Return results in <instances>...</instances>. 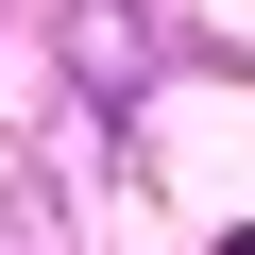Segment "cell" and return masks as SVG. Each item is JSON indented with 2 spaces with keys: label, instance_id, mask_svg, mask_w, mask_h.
I'll use <instances>...</instances> for the list:
<instances>
[{
  "label": "cell",
  "instance_id": "cell-1",
  "mask_svg": "<svg viewBox=\"0 0 255 255\" xmlns=\"http://www.w3.org/2000/svg\"><path fill=\"white\" fill-rule=\"evenodd\" d=\"M68 68L85 102H153V0H68Z\"/></svg>",
  "mask_w": 255,
  "mask_h": 255
},
{
  "label": "cell",
  "instance_id": "cell-2",
  "mask_svg": "<svg viewBox=\"0 0 255 255\" xmlns=\"http://www.w3.org/2000/svg\"><path fill=\"white\" fill-rule=\"evenodd\" d=\"M221 255H255V238H221Z\"/></svg>",
  "mask_w": 255,
  "mask_h": 255
}]
</instances>
